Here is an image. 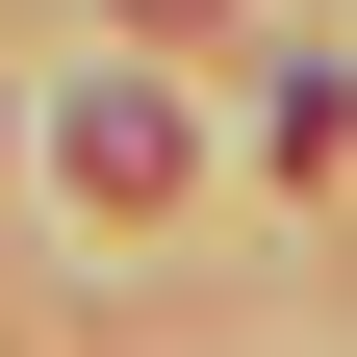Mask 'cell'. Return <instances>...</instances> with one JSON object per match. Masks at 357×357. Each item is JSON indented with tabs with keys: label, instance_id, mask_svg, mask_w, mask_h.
<instances>
[{
	"label": "cell",
	"instance_id": "1",
	"mask_svg": "<svg viewBox=\"0 0 357 357\" xmlns=\"http://www.w3.org/2000/svg\"><path fill=\"white\" fill-rule=\"evenodd\" d=\"M77 178H102V204H178V102H153V77L77 102Z\"/></svg>",
	"mask_w": 357,
	"mask_h": 357
},
{
	"label": "cell",
	"instance_id": "2",
	"mask_svg": "<svg viewBox=\"0 0 357 357\" xmlns=\"http://www.w3.org/2000/svg\"><path fill=\"white\" fill-rule=\"evenodd\" d=\"M128 26H204V0H128Z\"/></svg>",
	"mask_w": 357,
	"mask_h": 357
}]
</instances>
